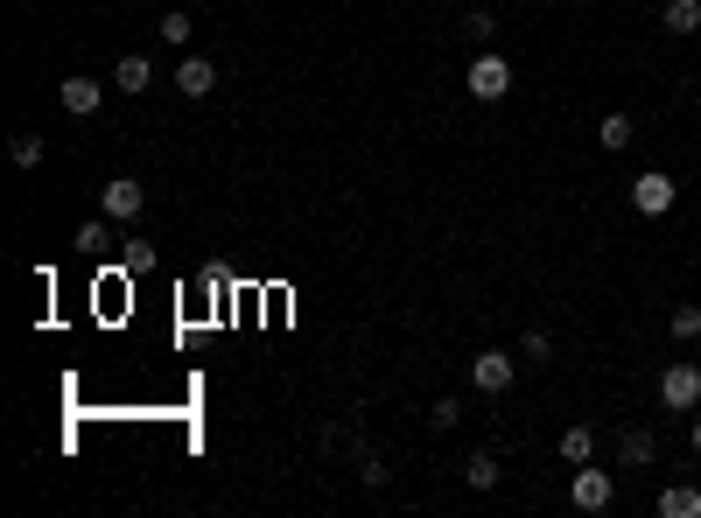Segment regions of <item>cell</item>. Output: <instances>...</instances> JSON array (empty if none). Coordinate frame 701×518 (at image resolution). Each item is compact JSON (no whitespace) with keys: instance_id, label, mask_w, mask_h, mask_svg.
Wrapping results in <instances>:
<instances>
[{"instance_id":"cell-1","label":"cell","mask_w":701,"mask_h":518,"mask_svg":"<svg viewBox=\"0 0 701 518\" xmlns=\"http://www.w3.org/2000/svg\"><path fill=\"white\" fill-rule=\"evenodd\" d=\"M463 85H470V99L499 106L505 91H513V64H505L499 49H478V56H470V70H463Z\"/></svg>"},{"instance_id":"cell-2","label":"cell","mask_w":701,"mask_h":518,"mask_svg":"<svg viewBox=\"0 0 701 518\" xmlns=\"http://www.w3.org/2000/svg\"><path fill=\"white\" fill-rule=\"evenodd\" d=\"M659 407H667V414H694L701 407V364L673 357L667 372H659Z\"/></svg>"},{"instance_id":"cell-3","label":"cell","mask_w":701,"mask_h":518,"mask_svg":"<svg viewBox=\"0 0 701 518\" xmlns=\"http://www.w3.org/2000/svg\"><path fill=\"white\" fill-rule=\"evenodd\" d=\"M673 197H680V183L667 176V168H638V176H632V210H638V218H667Z\"/></svg>"},{"instance_id":"cell-4","label":"cell","mask_w":701,"mask_h":518,"mask_svg":"<svg viewBox=\"0 0 701 518\" xmlns=\"http://www.w3.org/2000/svg\"><path fill=\"white\" fill-rule=\"evenodd\" d=\"M513 378H519V357L513 351H478V357H470V386L491 393V399L513 393Z\"/></svg>"},{"instance_id":"cell-5","label":"cell","mask_w":701,"mask_h":518,"mask_svg":"<svg viewBox=\"0 0 701 518\" xmlns=\"http://www.w3.org/2000/svg\"><path fill=\"white\" fill-rule=\"evenodd\" d=\"M99 210L112 224H134L141 210H147V183H134V176H112L106 189H99Z\"/></svg>"},{"instance_id":"cell-6","label":"cell","mask_w":701,"mask_h":518,"mask_svg":"<svg viewBox=\"0 0 701 518\" xmlns=\"http://www.w3.org/2000/svg\"><path fill=\"white\" fill-rule=\"evenodd\" d=\"M568 497H576V511H611L617 476H611V470H596V463H576V484H568Z\"/></svg>"},{"instance_id":"cell-7","label":"cell","mask_w":701,"mask_h":518,"mask_svg":"<svg viewBox=\"0 0 701 518\" xmlns=\"http://www.w3.org/2000/svg\"><path fill=\"white\" fill-rule=\"evenodd\" d=\"M56 99H64L70 120H91V112L106 106V85L99 78H64V85H56Z\"/></svg>"},{"instance_id":"cell-8","label":"cell","mask_w":701,"mask_h":518,"mask_svg":"<svg viewBox=\"0 0 701 518\" xmlns=\"http://www.w3.org/2000/svg\"><path fill=\"white\" fill-rule=\"evenodd\" d=\"M176 91H183V99H211V91H218V64H211V56H183V64H176Z\"/></svg>"},{"instance_id":"cell-9","label":"cell","mask_w":701,"mask_h":518,"mask_svg":"<svg viewBox=\"0 0 701 518\" xmlns=\"http://www.w3.org/2000/svg\"><path fill=\"white\" fill-rule=\"evenodd\" d=\"M112 85H120V91H127V99H141V91H147V85H155V64H147V56H141V49H127V56H120V64H112Z\"/></svg>"},{"instance_id":"cell-10","label":"cell","mask_w":701,"mask_h":518,"mask_svg":"<svg viewBox=\"0 0 701 518\" xmlns=\"http://www.w3.org/2000/svg\"><path fill=\"white\" fill-rule=\"evenodd\" d=\"M653 455H659V434H653V428H624V434H617V463H624V470H646Z\"/></svg>"},{"instance_id":"cell-11","label":"cell","mask_w":701,"mask_h":518,"mask_svg":"<svg viewBox=\"0 0 701 518\" xmlns=\"http://www.w3.org/2000/svg\"><path fill=\"white\" fill-rule=\"evenodd\" d=\"M596 141H603V155H624V147L638 141V126H632V112H603V126H596Z\"/></svg>"},{"instance_id":"cell-12","label":"cell","mask_w":701,"mask_h":518,"mask_svg":"<svg viewBox=\"0 0 701 518\" xmlns=\"http://www.w3.org/2000/svg\"><path fill=\"white\" fill-rule=\"evenodd\" d=\"M70 245H78V253H85V260H99V253H106V245H112V218H106V210H99V218H85V224H78V232H70Z\"/></svg>"},{"instance_id":"cell-13","label":"cell","mask_w":701,"mask_h":518,"mask_svg":"<svg viewBox=\"0 0 701 518\" xmlns=\"http://www.w3.org/2000/svg\"><path fill=\"white\" fill-rule=\"evenodd\" d=\"M659 518H701V491L694 484H667L659 491Z\"/></svg>"},{"instance_id":"cell-14","label":"cell","mask_w":701,"mask_h":518,"mask_svg":"<svg viewBox=\"0 0 701 518\" xmlns=\"http://www.w3.org/2000/svg\"><path fill=\"white\" fill-rule=\"evenodd\" d=\"M659 29H667V35H694L701 29V0H667V8H659Z\"/></svg>"},{"instance_id":"cell-15","label":"cell","mask_w":701,"mask_h":518,"mask_svg":"<svg viewBox=\"0 0 701 518\" xmlns=\"http://www.w3.org/2000/svg\"><path fill=\"white\" fill-rule=\"evenodd\" d=\"M463 35H470L478 49H499V14H491V8H470V14H463Z\"/></svg>"},{"instance_id":"cell-16","label":"cell","mask_w":701,"mask_h":518,"mask_svg":"<svg viewBox=\"0 0 701 518\" xmlns=\"http://www.w3.org/2000/svg\"><path fill=\"white\" fill-rule=\"evenodd\" d=\"M463 484H470V491H499V455L478 449V455L463 463Z\"/></svg>"},{"instance_id":"cell-17","label":"cell","mask_w":701,"mask_h":518,"mask_svg":"<svg viewBox=\"0 0 701 518\" xmlns=\"http://www.w3.org/2000/svg\"><path fill=\"white\" fill-rule=\"evenodd\" d=\"M8 155H14V168H43L50 147H43V133H14V141H8Z\"/></svg>"},{"instance_id":"cell-18","label":"cell","mask_w":701,"mask_h":518,"mask_svg":"<svg viewBox=\"0 0 701 518\" xmlns=\"http://www.w3.org/2000/svg\"><path fill=\"white\" fill-rule=\"evenodd\" d=\"M667 330H673V343H694L701 337V301H680V309L667 316Z\"/></svg>"},{"instance_id":"cell-19","label":"cell","mask_w":701,"mask_h":518,"mask_svg":"<svg viewBox=\"0 0 701 518\" xmlns=\"http://www.w3.org/2000/svg\"><path fill=\"white\" fill-rule=\"evenodd\" d=\"M590 455H596V434L590 428H568L561 434V463H590Z\"/></svg>"},{"instance_id":"cell-20","label":"cell","mask_w":701,"mask_h":518,"mask_svg":"<svg viewBox=\"0 0 701 518\" xmlns=\"http://www.w3.org/2000/svg\"><path fill=\"white\" fill-rule=\"evenodd\" d=\"M189 35H197V22H189V14H183V8H176V14H162V43H176V49H183V43H189Z\"/></svg>"},{"instance_id":"cell-21","label":"cell","mask_w":701,"mask_h":518,"mask_svg":"<svg viewBox=\"0 0 701 518\" xmlns=\"http://www.w3.org/2000/svg\"><path fill=\"white\" fill-rule=\"evenodd\" d=\"M519 357L547 364V357H555V337H547V330H526V337H519Z\"/></svg>"},{"instance_id":"cell-22","label":"cell","mask_w":701,"mask_h":518,"mask_svg":"<svg viewBox=\"0 0 701 518\" xmlns=\"http://www.w3.org/2000/svg\"><path fill=\"white\" fill-rule=\"evenodd\" d=\"M457 420H463V407H457V399H435V407H428V428H435V434H449Z\"/></svg>"},{"instance_id":"cell-23","label":"cell","mask_w":701,"mask_h":518,"mask_svg":"<svg viewBox=\"0 0 701 518\" xmlns=\"http://www.w3.org/2000/svg\"><path fill=\"white\" fill-rule=\"evenodd\" d=\"M688 441H694V455H701V414H694V428H688Z\"/></svg>"}]
</instances>
